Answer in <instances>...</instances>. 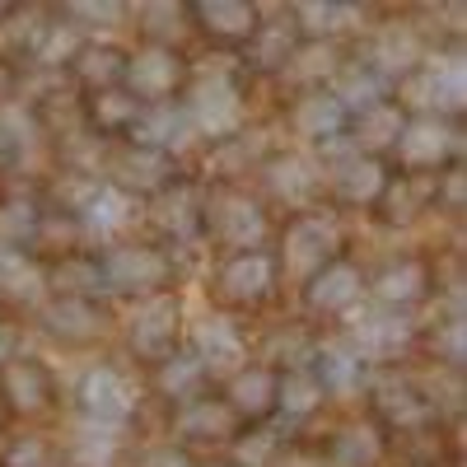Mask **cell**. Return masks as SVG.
Returning a JSON list of instances; mask_svg holds the SVG:
<instances>
[{
	"instance_id": "cell-7",
	"label": "cell",
	"mask_w": 467,
	"mask_h": 467,
	"mask_svg": "<svg viewBox=\"0 0 467 467\" xmlns=\"http://www.w3.org/2000/svg\"><path fill=\"white\" fill-rule=\"evenodd\" d=\"M411 285H416V271H407V276H393V281H388V295H411Z\"/></svg>"
},
{
	"instance_id": "cell-9",
	"label": "cell",
	"mask_w": 467,
	"mask_h": 467,
	"mask_svg": "<svg viewBox=\"0 0 467 467\" xmlns=\"http://www.w3.org/2000/svg\"><path fill=\"white\" fill-rule=\"evenodd\" d=\"M0 350H5V337H0Z\"/></svg>"
},
{
	"instance_id": "cell-5",
	"label": "cell",
	"mask_w": 467,
	"mask_h": 467,
	"mask_svg": "<svg viewBox=\"0 0 467 467\" xmlns=\"http://www.w3.org/2000/svg\"><path fill=\"white\" fill-rule=\"evenodd\" d=\"M350 285H356V276H350V271H337L332 281H323L318 299H323V304H341V299H350Z\"/></svg>"
},
{
	"instance_id": "cell-8",
	"label": "cell",
	"mask_w": 467,
	"mask_h": 467,
	"mask_svg": "<svg viewBox=\"0 0 467 467\" xmlns=\"http://www.w3.org/2000/svg\"><path fill=\"white\" fill-rule=\"evenodd\" d=\"M304 122H318V127L327 122V127H332V122H337V108H308V112H304Z\"/></svg>"
},
{
	"instance_id": "cell-2",
	"label": "cell",
	"mask_w": 467,
	"mask_h": 467,
	"mask_svg": "<svg viewBox=\"0 0 467 467\" xmlns=\"http://www.w3.org/2000/svg\"><path fill=\"white\" fill-rule=\"evenodd\" d=\"M262 281H266V262H239L229 271V285H234V295H253V290H262Z\"/></svg>"
},
{
	"instance_id": "cell-3",
	"label": "cell",
	"mask_w": 467,
	"mask_h": 467,
	"mask_svg": "<svg viewBox=\"0 0 467 467\" xmlns=\"http://www.w3.org/2000/svg\"><path fill=\"white\" fill-rule=\"evenodd\" d=\"M169 57H160V52H150L140 66H136V85H145V89H164L169 85Z\"/></svg>"
},
{
	"instance_id": "cell-6",
	"label": "cell",
	"mask_w": 467,
	"mask_h": 467,
	"mask_svg": "<svg viewBox=\"0 0 467 467\" xmlns=\"http://www.w3.org/2000/svg\"><path fill=\"white\" fill-rule=\"evenodd\" d=\"M239 398L248 402V407H257V398H266V379L257 374V379H244L239 383Z\"/></svg>"
},
{
	"instance_id": "cell-1",
	"label": "cell",
	"mask_w": 467,
	"mask_h": 467,
	"mask_svg": "<svg viewBox=\"0 0 467 467\" xmlns=\"http://www.w3.org/2000/svg\"><path fill=\"white\" fill-rule=\"evenodd\" d=\"M89 402L103 411H122L127 407V393H122V383H117V374H94L89 379Z\"/></svg>"
},
{
	"instance_id": "cell-4",
	"label": "cell",
	"mask_w": 467,
	"mask_h": 467,
	"mask_svg": "<svg viewBox=\"0 0 467 467\" xmlns=\"http://www.w3.org/2000/svg\"><path fill=\"white\" fill-rule=\"evenodd\" d=\"M411 140H416V145H407L411 160H425V154H435V150L444 145V136H440L435 127H416V131H411Z\"/></svg>"
}]
</instances>
